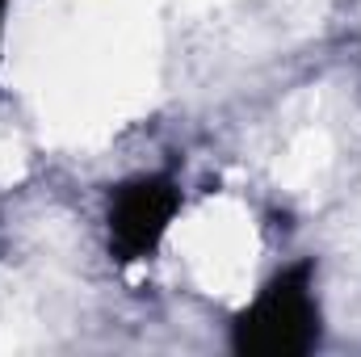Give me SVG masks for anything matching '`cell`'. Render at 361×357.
<instances>
[{"instance_id":"obj_2","label":"cell","mask_w":361,"mask_h":357,"mask_svg":"<svg viewBox=\"0 0 361 357\" xmlns=\"http://www.w3.org/2000/svg\"><path fill=\"white\" fill-rule=\"evenodd\" d=\"M180 210V185L169 173H143L109 189V210H105V227H109V257L118 265H135L147 261L169 223Z\"/></svg>"},{"instance_id":"obj_3","label":"cell","mask_w":361,"mask_h":357,"mask_svg":"<svg viewBox=\"0 0 361 357\" xmlns=\"http://www.w3.org/2000/svg\"><path fill=\"white\" fill-rule=\"evenodd\" d=\"M4 8H8V0H0V38H4Z\"/></svg>"},{"instance_id":"obj_1","label":"cell","mask_w":361,"mask_h":357,"mask_svg":"<svg viewBox=\"0 0 361 357\" xmlns=\"http://www.w3.org/2000/svg\"><path fill=\"white\" fill-rule=\"evenodd\" d=\"M324 320L315 303V265L298 261L273 273L257 298L231 320V349L240 357H307L319 345Z\"/></svg>"}]
</instances>
